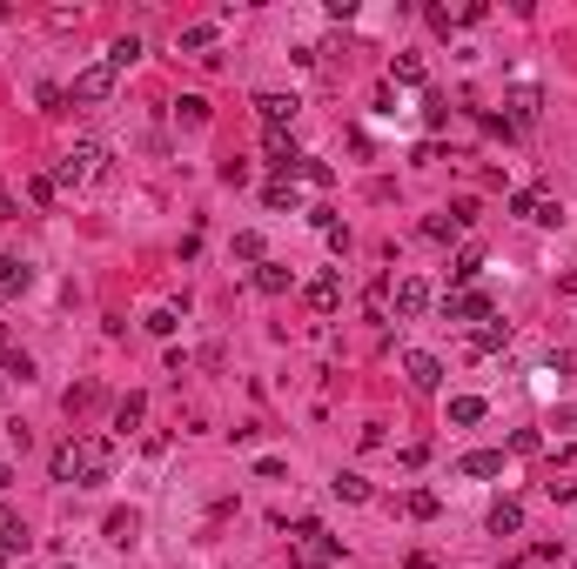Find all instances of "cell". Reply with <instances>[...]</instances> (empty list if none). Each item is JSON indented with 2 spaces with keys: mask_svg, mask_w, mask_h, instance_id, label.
Instances as JSON below:
<instances>
[{
  "mask_svg": "<svg viewBox=\"0 0 577 569\" xmlns=\"http://www.w3.org/2000/svg\"><path fill=\"white\" fill-rule=\"evenodd\" d=\"M343 556V543L329 536V529H316V536H302V549H296V563H336Z\"/></svg>",
  "mask_w": 577,
  "mask_h": 569,
  "instance_id": "13",
  "label": "cell"
},
{
  "mask_svg": "<svg viewBox=\"0 0 577 569\" xmlns=\"http://www.w3.org/2000/svg\"><path fill=\"white\" fill-rule=\"evenodd\" d=\"M517 529H523V503H511V496L490 503V536H517Z\"/></svg>",
  "mask_w": 577,
  "mask_h": 569,
  "instance_id": "14",
  "label": "cell"
},
{
  "mask_svg": "<svg viewBox=\"0 0 577 569\" xmlns=\"http://www.w3.org/2000/svg\"><path fill=\"white\" fill-rule=\"evenodd\" d=\"M444 315L450 322H490L497 308H490V295H477V288H456V295H444Z\"/></svg>",
  "mask_w": 577,
  "mask_h": 569,
  "instance_id": "6",
  "label": "cell"
},
{
  "mask_svg": "<svg viewBox=\"0 0 577 569\" xmlns=\"http://www.w3.org/2000/svg\"><path fill=\"white\" fill-rule=\"evenodd\" d=\"M296 175L309 181V188H329V181H336V168H329V161H316V154H302V161H296Z\"/></svg>",
  "mask_w": 577,
  "mask_h": 569,
  "instance_id": "25",
  "label": "cell"
},
{
  "mask_svg": "<svg viewBox=\"0 0 577 569\" xmlns=\"http://www.w3.org/2000/svg\"><path fill=\"white\" fill-rule=\"evenodd\" d=\"M490 349H511V322H477V329H470V355H490Z\"/></svg>",
  "mask_w": 577,
  "mask_h": 569,
  "instance_id": "10",
  "label": "cell"
},
{
  "mask_svg": "<svg viewBox=\"0 0 577 569\" xmlns=\"http://www.w3.org/2000/svg\"><path fill=\"white\" fill-rule=\"evenodd\" d=\"M329 489H336V503H369V482L356 476V469H343V476L329 482Z\"/></svg>",
  "mask_w": 577,
  "mask_h": 569,
  "instance_id": "19",
  "label": "cell"
},
{
  "mask_svg": "<svg viewBox=\"0 0 577 569\" xmlns=\"http://www.w3.org/2000/svg\"><path fill=\"white\" fill-rule=\"evenodd\" d=\"M7 482H14V469H7V462H0V496H7Z\"/></svg>",
  "mask_w": 577,
  "mask_h": 569,
  "instance_id": "40",
  "label": "cell"
},
{
  "mask_svg": "<svg viewBox=\"0 0 577 569\" xmlns=\"http://www.w3.org/2000/svg\"><path fill=\"white\" fill-rule=\"evenodd\" d=\"M256 288H262V295H282V288H288V268L282 262H262L256 268Z\"/></svg>",
  "mask_w": 577,
  "mask_h": 569,
  "instance_id": "26",
  "label": "cell"
},
{
  "mask_svg": "<svg viewBox=\"0 0 577 569\" xmlns=\"http://www.w3.org/2000/svg\"><path fill=\"white\" fill-rule=\"evenodd\" d=\"M403 375H410L416 395H436V389H444V362H436L430 349H410V355H403Z\"/></svg>",
  "mask_w": 577,
  "mask_h": 569,
  "instance_id": "4",
  "label": "cell"
},
{
  "mask_svg": "<svg viewBox=\"0 0 577 569\" xmlns=\"http://www.w3.org/2000/svg\"><path fill=\"white\" fill-rule=\"evenodd\" d=\"M108 94H114V67H108V61L81 67V74H74V88H67V101H108Z\"/></svg>",
  "mask_w": 577,
  "mask_h": 569,
  "instance_id": "5",
  "label": "cell"
},
{
  "mask_svg": "<svg viewBox=\"0 0 577 569\" xmlns=\"http://www.w3.org/2000/svg\"><path fill=\"white\" fill-rule=\"evenodd\" d=\"M21 549H27V523H21V516H0V563L21 556Z\"/></svg>",
  "mask_w": 577,
  "mask_h": 569,
  "instance_id": "17",
  "label": "cell"
},
{
  "mask_svg": "<svg viewBox=\"0 0 577 569\" xmlns=\"http://www.w3.org/2000/svg\"><path fill=\"white\" fill-rule=\"evenodd\" d=\"M108 476H114V442L108 436H81L74 442V482L81 489H101Z\"/></svg>",
  "mask_w": 577,
  "mask_h": 569,
  "instance_id": "1",
  "label": "cell"
},
{
  "mask_svg": "<svg viewBox=\"0 0 577 569\" xmlns=\"http://www.w3.org/2000/svg\"><path fill=\"white\" fill-rule=\"evenodd\" d=\"M47 469H54V482H74V442H61V449L47 456Z\"/></svg>",
  "mask_w": 577,
  "mask_h": 569,
  "instance_id": "31",
  "label": "cell"
},
{
  "mask_svg": "<svg viewBox=\"0 0 577 569\" xmlns=\"http://www.w3.org/2000/svg\"><path fill=\"white\" fill-rule=\"evenodd\" d=\"M108 543H134V509H114L108 516Z\"/></svg>",
  "mask_w": 577,
  "mask_h": 569,
  "instance_id": "33",
  "label": "cell"
},
{
  "mask_svg": "<svg viewBox=\"0 0 577 569\" xmlns=\"http://www.w3.org/2000/svg\"><path fill=\"white\" fill-rule=\"evenodd\" d=\"M215 34H222L215 21H195V27H181V47H189V54H209V47H215Z\"/></svg>",
  "mask_w": 577,
  "mask_h": 569,
  "instance_id": "21",
  "label": "cell"
},
{
  "mask_svg": "<svg viewBox=\"0 0 577 569\" xmlns=\"http://www.w3.org/2000/svg\"><path fill=\"white\" fill-rule=\"evenodd\" d=\"M456 476H470V482H484V476H504V449H470L464 462H456Z\"/></svg>",
  "mask_w": 577,
  "mask_h": 569,
  "instance_id": "11",
  "label": "cell"
},
{
  "mask_svg": "<svg viewBox=\"0 0 577 569\" xmlns=\"http://www.w3.org/2000/svg\"><path fill=\"white\" fill-rule=\"evenodd\" d=\"M142 329H148V335H175V308H148Z\"/></svg>",
  "mask_w": 577,
  "mask_h": 569,
  "instance_id": "34",
  "label": "cell"
},
{
  "mask_svg": "<svg viewBox=\"0 0 577 569\" xmlns=\"http://www.w3.org/2000/svg\"><path fill=\"white\" fill-rule=\"evenodd\" d=\"M262 154H269V168H276V175L296 181V161H302V154H296V141H288V128H269V134H262Z\"/></svg>",
  "mask_w": 577,
  "mask_h": 569,
  "instance_id": "7",
  "label": "cell"
},
{
  "mask_svg": "<svg viewBox=\"0 0 577 569\" xmlns=\"http://www.w3.org/2000/svg\"><path fill=\"white\" fill-rule=\"evenodd\" d=\"M403 509H410L416 523H430V516H436V496L430 489H410V496H403Z\"/></svg>",
  "mask_w": 577,
  "mask_h": 569,
  "instance_id": "32",
  "label": "cell"
},
{
  "mask_svg": "<svg viewBox=\"0 0 577 569\" xmlns=\"http://www.w3.org/2000/svg\"><path fill=\"white\" fill-rule=\"evenodd\" d=\"M296 108H302L296 94H256V114H262V128H288V121H296Z\"/></svg>",
  "mask_w": 577,
  "mask_h": 569,
  "instance_id": "9",
  "label": "cell"
},
{
  "mask_svg": "<svg viewBox=\"0 0 577 569\" xmlns=\"http://www.w3.org/2000/svg\"><path fill=\"white\" fill-rule=\"evenodd\" d=\"M511 449H517V456H537V449H544V436H537V429H517Z\"/></svg>",
  "mask_w": 577,
  "mask_h": 569,
  "instance_id": "36",
  "label": "cell"
},
{
  "mask_svg": "<svg viewBox=\"0 0 577 569\" xmlns=\"http://www.w3.org/2000/svg\"><path fill=\"white\" fill-rule=\"evenodd\" d=\"M142 422H148V395H128V402L114 409V429H122V436H134Z\"/></svg>",
  "mask_w": 577,
  "mask_h": 569,
  "instance_id": "18",
  "label": "cell"
},
{
  "mask_svg": "<svg viewBox=\"0 0 577 569\" xmlns=\"http://www.w3.org/2000/svg\"><path fill=\"white\" fill-rule=\"evenodd\" d=\"M0 221H14V195H0Z\"/></svg>",
  "mask_w": 577,
  "mask_h": 569,
  "instance_id": "39",
  "label": "cell"
},
{
  "mask_svg": "<svg viewBox=\"0 0 577 569\" xmlns=\"http://www.w3.org/2000/svg\"><path fill=\"white\" fill-rule=\"evenodd\" d=\"M101 161H108V148L101 141H74L61 154V168H54V188H81V181H94L101 175Z\"/></svg>",
  "mask_w": 577,
  "mask_h": 569,
  "instance_id": "2",
  "label": "cell"
},
{
  "mask_svg": "<svg viewBox=\"0 0 577 569\" xmlns=\"http://www.w3.org/2000/svg\"><path fill=\"white\" fill-rule=\"evenodd\" d=\"M0 375H7V382H34V355L7 342V349H0Z\"/></svg>",
  "mask_w": 577,
  "mask_h": 569,
  "instance_id": "16",
  "label": "cell"
},
{
  "mask_svg": "<svg viewBox=\"0 0 577 569\" xmlns=\"http://www.w3.org/2000/svg\"><path fill=\"white\" fill-rule=\"evenodd\" d=\"M94 402H101V389H94V382H81V389H67V395H61V409H67V416H88Z\"/></svg>",
  "mask_w": 577,
  "mask_h": 569,
  "instance_id": "23",
  "label": "cell"
},
{
  "mask_svg": "<svg viewBox=\"0 0 577 569\" xmlns=\"http://www.w3.org/2000/svg\"><path fill=\"white\" fill-rule=\"evenodd\" d=\"M134 54H142V41H134V34H122V41L108 47V67H114V74H122V67H128Z\"/></svg>",
  "mask_w": 577,
  "mask_h": 569,
  "instance_id": "30",
  "label": "cell"
},
{
  "mask_svg": "<svg viewBox=\"0 0 577 569\" xmlns=\"http://www.w3.org/2000/svg\"><path fill=\"white\" fill-rule=\"evenodd\" d=\"M27 201H34V208H47V201H54V175H34L27 181Z\"/></svg>",
  "mask_w": 577,
  "mask_h": 569,
  "instance_id": "35",
  "label": "cell"
},
{
  "mask_svg": "<svg viewBox=\"0 0 577 569\" xmlns=\"http://www.w3.org/2000/svg\"><path fill=\"white\" fill-rule=\"evenodd\" d=\"M302 295H309L316 315H336V308H343V275H316V282L302 288Z\"/></svg>",
  "mask_w": 577,
  "mask_h": 569,
  "instance_id": "8",
  "label": "cell"
},
{
  "mask_svg": "<svg viewBox=\"0 0 577 569\" xmlns=\"http://www.w3.org/2000/svg\"><path fill=\"white\" fill-rule=\"evenodd\" d=\"M477 275H484V255L464 248V255H456V268H450V282H477Z\"/></svg>",
  "mask_w": 577,
  "mask_h": 569,
  "instance_id": "29",
  "label": "cell"
},
{
  "mask_svg": "<svg viewBox=\"0 0 577 569\" xmlns=\"http://www.w3.org/2000/svg\"><path fill=\"white\" fill-rule=\"evenodd\" d=\"M423 308H430V288H423L416 275H403L396 282V315H423Z\"/></svg>",
  "mask_w": 577,
  "mask_h": 569,
  "instance_id": "15",
  "label": "cell"
},
{
  "mask_svg": "<svg viewBox=\"0 0 577 569\" xmlns=\"http://www.w3.org/2000/svg\"><path fill=\"white\" fill-rule=\"evenodd\" d=\"M423 235H430V241H450L456 221H450V215H430V221H423Z\"/></svg>",
  "mask_w": 577,
  "mask_h": 569,
  "instance_id": "37",
  "label": "cell"
},
{
  "mask_svg": "<svg viewBox=\"0 0 577 569\" xmlns=\"http://www.w3.org/2000/svg\"><path fill=\"white\" fill-rule=\"evenodd\" d=\"M450 422H456V429L484 422V395H456V402H450Z\"/></svg>",
  "mask_w": 577,
  "mask_h": 569,
  "instance_id": "24",
  "label": "cell"
},
{
  "mask_svg": "<svg viewBox=\"0 0 577 569\" xmlns=\"http://www.w3.org/2000/svg\"><path fill=\"white\" fill-rule=\"evenodd\" d=\"M175 121H181V128H209V101H201V94H181L175 101Z\"/></svg>",
  "mask_w": 577,
  "mask_h": 569,
  "instance_id": "20",
  "label": "cell"
},
{
  "mask_svg": "<svg viewBox=\"0 0 577 569\" xmlns=\"http://www.w3.org/2000/svg\"><path fill=\"white\" fill-rule=\"evenodd\" d=\"M67 108V88H54V81H47V88H41V114H61Z\"/></svg>",
  "mask_w": 577,
  "mask_h": 569,
  "instance_id": "38",
  "label": "cell"
},
{
  "mask_svg": "<svg viewBox=\"0 0 577 569\" xmlns=\"http://www.w3.org/2000/svg\"><path fill=\"white\" fill-rule=\"evenodd\" d=\"M61 569H81V563H61Z\"/></svg>",
  "mask_w": 577,
  "mask_h": 569,
  "instance_id": "42",
  "label": "cell"
},
{
  "mask_svg": "<svg viewBox=\"0 0 577 569\" xmlns=\"http://www.w3.org/2000/svg\"><path fill=\"white\" fill-rule=\"evenodd\" d=\"M511 215L537 221V228H557V221H564V201L544 195V188H523V195H511Z\"/></svg>",
  "mask_w": 577,
  "mask_h": 569,
  "instance_id": "3",
  "label": "cell"
},
{
  "mask_svg": "<svg viewBox=\"0 0 577 569\" xmlns=\"http://www.w3.org/2000/svg\"><path fill=\"white\" fill-rule=\"evenodd\" d=\"M262 201H269V208H288V215H296V181H288V175H276V181L262 188Z\"/></svg>",
  "mask_w": 577,
  "mask_h": 569,
  "instance_id": "22",
  "label": "cell"
},
{
  "mask_svg": "<svg viewBox=\"0 0 577 569\" xmlns=\"http://www.w3.org/2000/svg\"><path fill=\"white\" fill-rule=\"evenodd\" d=\"M389 81H403V88H416V81H423V61H416V54H396V61H389Z\"/></svg>",
  "mask_w": 577,
  "mask_h": 569,
  "instance_id": "28",
  "label": "cell"
},
{
  "mask_svg": "<svg viewBox=\"0 0 577 569\" xmlns=\"http://www.w3.org/2000/svg\"><path fill=\"white\" fill-rule=\"evenodd\" d=\"M0 395H7V375H0Z\"/></svg>",
  "mask_w": 577,
  "mask_h": 569,
  "instance_id": "41",
  "label": "cell"
},
{
  "mask_svg": "<svg viewBox=\"0 0 577 569\" xmlns=\"http://www.w3.org/2000/svg\"><path fill=\"white\" fill-rule=\"evenodd\" d=\"M235 262H256V268L269 262V255H262V235H256V228H242V235H235Z\"/></svg>",
  "mask_w": 577,
  "mask_h": 569,
  "instance_id": "27",
  "label": "cell"
},
{
  "mask_svg": "<svg viewBox=\"0 0 577 569\" xmlns=\"http://www.w3.org/2000/svg\"><path fill=\"white\" fill-rule=\"evenodd\" d=\"M27 288H34V268L21 255H0V295H27Z\"/></svg>",
  "mask_w": 577,
  "mask_h": 569,
  "instance_id": "12",
  "label": "cell"
}]
</instances>
